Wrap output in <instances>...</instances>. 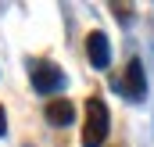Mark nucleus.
Returning a JSON list of instances; mask_svg holds the SVG:
<instances>
[{
  "label": "nucleus",
  "instance_id": "f03ea898",
  "mask_svg": "<svg viewBox=\"0 0 154 147\" xmlns=\"http://www.w3.org/2000/svg\"><path fill=\"white\" fill-rule=\"evenodd\" d=\"M29 75H32V90L36 93H57L65 86V72L54 61H32L29 65Z\"/></svg>",
  "mask_w": 154,
  "mask_h": 147
},
{
  "label": "nucleus",
  "instance_id": "20e7f679",
  "mask_svg": "<svg viewBox=\"0 0 154 147\" xmlns=\"http://www.w3.org/2000/svg\"><path fill=\"white\" fill-rule=\"evenodd\" d=\"M86 58H90L93 68H108L111 65V43H108L104 33H90L86 36Z\"/></svg>",
  "mask_w": 154,
  "mask_h": 147
},
{
  "label": "nucleus",
  "instance_id": "f257e3e1",
  "mask_svg": "<svg viewBox=\"0 0 154 147\" xmlns=\"http://www.w3.org/2000/svg\"><path fill=\"white\" fill-rule=\"evenodd\" d=\"M108 104L100 97L86 101V126H82V147H100L108 140Z\"/></svg>",
  "mask_w": 154,
  "mask_h": 147
},
{
  "label": "nucleus",
  "instance_id": "39448f33",
  "mask_svg": "<svg viewBox=\"0 0 154 147\" xmlns=\"http://www.w3.org/2000/svg\"><path fill=\"white\" fill-rule=\"evenodd\" d=\"M43 115H47V122H50V126H72L75 108H72V101H50Z\"/></svg>",
  "mask_w": 154,
  "mask_h": 147
},
{
  "label": "nucleus",
  "instance_id": "7ed1b4c3",
  "mask_svg": "<svg viewBox=\"0 0 154 147\" xmlns=\"http://www.w3.org/2000/svg\"><path fill=\"white\" fill-rule=\"evenodd\" d=\"M129 101H143L147 97V75H143V65H140V58H133L129 65H125V75H122V86H118Z\"/></svg>",
  "mask_w": 154,
  "mask_h": 147
},
{
  "label": "nucleus",
  "instance_id": "423d86ee",
  "mask_svg": "<svg viewBox=\"0 0 154 147\" xmlns=\"http://www.w3.org/2000/svg\"><path fill=\"white\" fill-rule=\"evenodd\" d=\"M7 133V118H4V104H0V136Z\"/></svg>",
  "mask_w": 154,
  "mask_h": 147
}]
</instances>
